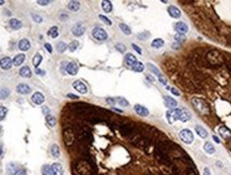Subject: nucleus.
<instances>
[{
  "label": "nucleus",
  "mask_w": 231,
  "mask_h": 175,
  "mask_svg": "<svg viewBox=\"0 0 231 175\" xmlns=\"http://www.w3.org/2000/svg\"><path fill=\"white\" fill-rule=\"evenodd\" d=\"M42 56H41L40 54H35V56L33 57V60H32V62H33V66H34L35 68L39 67V65H41V61H42Z\"/></svg>",
  "instance_id": "e433bc0d"
},
{
  "label": "nucleus",
  "mask_w": 231,
  "mask_h": 175,
  "mask_svg": "<svg viewBox=\"0 0 231 175\" xmlns=\"http://www.w3.org/2000/svg\"><path fill=\"white\" fill-rule=\"evenodd\" d=\"M120 131L123 135H132L135 133V127L132 124H122L120 126Z\"/></svg>",
  "instance_id": "6e6552de"
},
{
  "label": "nucleus",
  "mask_w": 231,
  "mask_h": 175,
  "mask_svg": "<svg viewBox=\"0 0 231 175\" xmlns=\"http://www.w3.org/2000/svg\"><path fill=\"white\" fill-rule=\"evenodd\" d=\"M119 27L120 29L122 30V32L124 33V35H131L132 33V30H131V28L128 27V25H125V24H120L119 25Z\"/></svg>",
  "instance_id": "c9c22d12"
},
{
  "label": "nucleus",
  "mask_w": 231,
  "mask_h": 175,
  "mask_svg": "<svg viewBox=\"0 0 231 175\" xmlns=\"http://www.w3.org/2000/svg\"><path fill=\"white\" fill-rule=\"evenodd\" d=\"M116 102L119 103L121 106H128V102L126 101V99H124V98H118V99L116 100Z\"/></svg>",
  "instance_id": "a18cd8bd"
},
{
  "label": "nucleus",
  "mask_w": 231,
  "mask_h": 175,
  "mask_svg": "<svg viewBox=\"0 0 231 175\" xmlns=\"http://www.w3.org/2000/svg\"><path fill=\"white\" fill-rule=\"evenodd\" d=\"M49 112H51V111H49V108H48V106H43V113H44V115H46V116L49 115Z\"/></svg>",
  "instance_id": "864d4df0"
},
{
  "label": "nucleus",
  "mask_w": 231,
  "mask_h": 175,
  "mask_svg": "<svg viewBox=\"0 0 231 175\" xmlns=\"http://www.w3.org/2000/svg\"><path fill=\"white\" fill-rule=\"evenodd\" d=\"M106 102H107V103H109V104H112V105H114V103H116V100H114V99H112V98H107Z\"/></svg>",
  "instance_id": "4d7b16f0"
},
{
  "label": "nucleus",
  "mask_w": 231,
  "mask_h": 175,
  "mask_svg": "<svg viewBox=\"0 0 231 175\" xmlns=\"http://www.w3.org/2000/svg\"><path fill=\"white\" fill-rule=\"evenodd\" d=\"M170 92H172L173 95H175V96H180V92H178V89L171 88V89H170Z\"/></svg>",
  "instance_id": "13d9d810"
},
{
  "label": "nucleus",
  "mask_w": 231,
  "mask_h": 175,
  "mask_svg": "<svg viewBox=\"0 0 231 175\" xmlns=\"http://www.w3.org/2000/svg\"><path fill=\"white\" fill-rule=\"evenodd\" d=\"M98 18L101 19V21L104 23V24L108 25V26H110V25H112V22H111V21H110V19H109L108 17L104 16V15H98Z\"/></svg>",
  "instance_id": "c03bdc74"
},
{
  "label": "nucleus",
  "mask_w": 231,
  "mask_h": 175,
  "mask_svg": "<svg viewBox=\"0 0 231 175\" xmlns=\"http://www.w3.org/2000/svg\"><path fill=\"white\" fill-rule=\"evenodd\" d=\"M42 175H54L53 170H51V165H43L42 168Z\"/></svg>",
  "instance_id": "7c9ffc66"
},
{
  "label": "nucleus",
  "mask_w": 231,
  "mask_h": 175,
  "mask_svg": "<svg viewBox=\"0 0 231 175\" xmlns=\"http://www.w3.org/2000/svg\"><path fill=\"white\" fill-rule=\"evenodd\" d=\"M32 102L35 103V104L37 105H40L42 104L43 102H44V100H45V98H44V95L41 94V92H35V94H33V96H32Z\"/></svg>",
  "instance_id": "dca6fc26"
},
{
  "label": "nucleus",
  "mask_w": 231,
  "mask_h": 175,
  "mask_svg": "<svg viewBox=\"0 0 231 175\" xmlns=\"http://www.w3.org/2000/svg\"><path fill=\"white\" fill-rule=\"evenodd\" d=\"M14 175H27V173H26L25 170H18V171H17V172H16Z\"/></svg>",
  "instance_id": "5fc2aeb1"
},
{
  "label": "nucleus",
  "mask_w": 231,
  "mask_h": 175,
  "mask_svg": "<svg viewBox=\"0 0 231 175\" xmlns=\"http://www.w3.org/2000/svg\"><path fill=\"white\" fill-rule=\"evenodd\" d=\"M16 90H17V92L21 95H28V94H30V92H31V88H30L27 84H19L18 86L16 87Z\"/></svg>",
  "instance_id": "a211bd4d"
},
{
  "label": "nucleus",
  "mask_w": 231,
  "mask_h": 175,
  "mask_svg": "<svg viewBox=\"0 0 231 175\" xmlns=\"http://www.w3.org/2000/svg\"><path fill=\"white\" fill-rule=\"evenodd\" d=\"M150 35V33L149 32H147V31H144V32H142V33H139L138 35V38L140 39V40H146L148 37Z\"/></svg>",
  "instance_id": "8fccbe9b"
},
{
  "label": "nucleus",
  "mask_w": 231,
  "mask_h": 175,
  "mask_svg": "<svg viewBox=\"0 0 231 175\" xmlns=\"http://www.w3.org/2000/svg\"><path fill=\"white\" fill-rule=\"evenodd\" d=\"M92 35H93V38L96 39L98 41H105V40H107V38H108L107 32L103 29V28H101V27L93 28Z\"/></svg>",
  "instance_id": "39448f33"
},
{
  "label": "nucleus",
  "mask_w": 231,
  "mask_h": 175,
  "mask_svg": "<svg viewBox=\"0 0 231 175\" xmlns=\"http://www.w3.org/2000/svg\"><path fill=\"white\" fill-rule=\"evenodd\" d=\"M78 46H79V42H78V41H72L67 47H69L70 52H75Z\"/></svg>",
  "instance_id": "58836bf2"
},
{
  "label": "nucleus",
  "mask_w": 231,
  "mask_h": 175,
  "mask_svg": "<svg viewBox=\"0 0 231 175\" xmlns=\"http://www.w3.org/2000/svg\"><path fill=\"white\" fill-rule=\"evenodd\" d=\"M180 137H181V140L183 141L185 144H191L193 141H194V134H193V132H191L189 129L181 130Z\"/></svg>",
  "instance_id": "423d86ee"
},
{
  "label": "nucleus",
  "mask_w": 231,
  "mask_h": 175,
  "mask_svg": "<svg viewBox=\"0 0 231 175\" xmlns=\"http://www.w3.org/2000/svg\"><path fill=\"white\" fill-rule=\"evenodd\" d=\"M195 130H196L197 134L199 135L200 137H202V139H205V137H208V132H207V130L203 128V127L196 126V127H195Z\"/></svg>",
  "instance_id": "393cba45"
},
{
  "label": "nucleus",
  "mask_w": 231,
  "mask_h": 175,
  "mask_svg": "<svg viewBox=\"0 0 231 175\" xmlns=\"http://www.w3.org/2000/svg\"><path fill=\"white\" fill-rule=\"evenodd\" d=\"M18 47L21 51H28L30 49V42L27 39H23V40L19 41L18 43Z\"/></svg>",
  "instance_id": "5701e85b"
},
{
  "label": "nucleus",
  "mask_w": 231,
  "mask_h": 175,
  "mask_svg": "<svg viewBox=\"0 0 231 175\" xmlns=\"http://www.w3.org/2000/svg\"><path fill=\"white\" fill-rule=\"evenodd\" d=\"M25 59H26V56H25L24 54L16 55V56L14 57V59H13V65L15 66V67H19V66L25 61Z\"/></svg>",
  "instance_id": "4be33fe9"
},
{
  "label": "nucleus",
  "mask_w": 231,
  "mask_h": 175,
  "mask_svg": "<svg viewBox=\"0 0 231 175\" xmlns=\"http://www.w3.org/2000/svg\"><path fill=\"white\" fill-rule=\"evenodd\" d=\"M116 49H117L118 51L120 52V53H124L125 49H126V47H125V46L123 45V44L118 43V44H116Z\"/></svg>",
  "instance_id": "09e8293b"
},
{
  "label": "nucleus",
  "mask_w": 231,
  "mask_h": 175,
  "mask_svg": "<svg viewBox=\"0 0 231 175\" xmlns=\"http://www.w3.org/2000/svg\"><path fill=\"white\" fill-rule=\"evenodd\" d=\"M207 58H208L209 64H210V65H214V66L221 65L224 60L221 54L217 51H211L210 53L207 55Z\"/></svg>",
  "instance_id": "20e7f679"
},
{
  "label": "nucleus",
  "mask_w": 231,
  "mask_h": 175,
  "mask_svg": "<svg viewBox=\"0 0 231 175\" xmlns=\"http://www.w3.org/2000/svg\"><path fill=\"white\" fill-rule=\"evenodd\" d=\"M148 68H149L150 70H151L152 72H153L154 74H155V75L157 76V78H159V76L162 75V74H161V72H159L158 69H157L156 67H154V66L152 65V64H148Z\"/></svg>",
  "instance_id": "ea45409f"
},
{
  "label": "nucleus",
  "mask_w": 231,
  "mask_h": 175,
  "mask_svg": "<svg viewBox=\"0 0 231 175\" xmlns=\"http://www.w3.org/2000/svg\"><path fill=\"white\" fill-rule=\"evenodd\" d=\"M51 153L53 155V157L55 158H58L59 155H60V149H59V146L57 144H53L51 147Z\"/></svg>",
  "instance_id": "c756f323"
},
{
  "label": "nucleus",
  "mask_w": 231,
  "mask_h": 175,
  "mask_svg": "<svg viewBox=\"0 0 231 175\" xmlns=\"http://www.w3.org/2000/svg\"><path fill=\"white\" fill-rule=\"evenodd\" d=\"M9 24H10V27L12 28V29H14V30L19 29V28H21V26H23V25H21V21H19V19H16V18L10 19Z\"/></svg>",
  "instance_id": "b1692460"
},
{
  "label": "nucleus",
  "mask_w": 231,
  "mask_h": 175,
  "mask_svg": "<svg viewBox=\"0 0 231 175\" xmlns=\"http://www.w3.org/2000/svg\"><path fill=\"white\" fill-rule=\"evenodd\" d=\"M75 171L79 175H92L93 168L92 164L87 160H79L75 164Z\"/></svg>",
  "instance_id": "f03ea898"
},
{
  "label": "nucleus",
  "mask_w": 231,
  "mask_h": 175,
  "mask_svg": "<svg viewBox=\"0 0 231 175\" xmlns=\"http://www.w3.org/2000/svg\"><path fill=\"white\" fill-rule=\"evenodd\" d=\"M67 97L69 98H72V99H79V98L77 97V96H75V95H73V94H67Z\"/></svg>",
  "instance_id": "052dcab7"
},
{
  "label": "nucleus",
  "mask_w": 231,
  "mask_h": 175,
  "mask_svg": "<svg viewBox=\"0 0 231 175\" xmlns=\"http://www.w3.org/2000/svg\"><path fill=\"white\" fill-rule=\"evenodd\" d=\"M7 171L10 175H14L17 171H16V165L14 163H9L7 167Z\"/></svg>",
  "instance_id": "4c0bfd02"
},
{
  "label": "nucleus",
  "mask_w": 231,
  "mask_h": 175,
  "mask_svg": "<svg viewBox=\"0 0 231 175\" xmlns=\"http://www.w3.org/2000/svg\"><path fill=\"white\" fill-rule=\"evenodd\" d=\"M188 175H197V174H196V172H195L194 170H191V172H189V174H188Z\"/></svg>",
  "instance_id": "0e129e2a"
},
{
  "label": "nucleus",
  "mask_w": 231,
  "mask_h": 175,
  "mask_svg": "<svg viewBox=\"0 0 231 175\" xmlns=\"http://www.w3.org/2000/svg\"><path fill=\"white\" fill-rule=\"evenodd\" d=\"M164 40L163 39H159V38H157V39H154L153 41H152V43H151V46L152 47H154V49H161L163 45H164Z\"/></svg>",
  "instance_id": "cd10ccee"
},
{
  "label": "nucleus",
  "mask_w": 231,
  "mask_h": 175,
  "mask_svg": "<svg viewBox=\"0 0 231 175\" xmlns=\"http://www.w3.org/2000/svg\"><path fill=\"white\" fill-rule=\"evenodd\" d=\"M175 41H177V42H179V43H181V42H184L186 38H185V37H184L183 35H179V33H178V35H175Z\"/></svg>",
  "instance_id": "de8ad7c7"
},
{
  "label": "nucleus",
  "mask_w": 231,
  "mask_h": 175,
  "mask_svg": "<svg viewBox=\"0 0 231 175\" xmlns=\"http://www.w3.org/2000/svg\"><path fill=\"white\" fill-rule=\"evenodd\" d=\"M164 100H165V104H166V106L169 109H172V108H175L177 106V101H175L173 98L169 97V96H165L164 97Z\"/></svg>",
  "instance_id": "412c9836"
},
{
  "label": "nucleus",
  "mask_w": 231,
  "mask_h": 175,
  "mask_svg": "<svg viewBox=\"0 0 231 175\" xmlns=\"http://www.w3.org/2000/svg\"><path fill=\"white\" fill-rule=\"evenodd\" d=\"M10 95V90L8 88H2L0 89V98L1 99H5Z\"/></svg>",
  "instance_id": "79ce46f5"
},
{
  "label": "nucleus",
  "mask_w": 231,
  "mask_h": 175,
  "mask_svg": "<svg viewBox=\"0 0 231 175\" xmlns=\"http://www.w3.org/2000/svg\"><path fill=\"white\" fill-rule=\"evenodd\" d=\"M63 139H64V142H65V145L67 146L72 145L75 141V133L73 132V130L70 129V128L65 130L63 133Z\"/></svg>",
  "instance_id": "0eeeda50"
},
{
  "label": "nucleus",
  "mask_w": 231,
  "mask_h": 175,
  "mask_svg": "<svg viewBox=\"0 0 231 175\" xmlns=\"http://www.w3.org/2000/svg\"><path fill=\"white\" fill-rule=\"evenodd\" d=\"M85 31H86V28L81 23H77L76 25H74V26L72 27V33L74 35H76V37H80V35H82L84 33H85Z\"/></svg>",
  "instance_id": "1a4fd4ad"
},
{
  "label": "nucleus",
  "mask_w": 231,
  "mask_h": 175,
  "mask_svg": "<svg viewBox=\"0 0 231 175\" xmlns=\"http://www.w3.org/2000/svg\"><path fill=\"white\" fill-rule=\"evenodd\" d=\"M2 155V145H0V157Z\"/></svg>",
  "instance_id": "69168bd1"
},
{
  "label": "nucleus",
  "mask_w": 231,
  "mask_h": 175,
  "mask_svg": "<svg viewBox=\"0 0 231 175\" xmlns=\"http://www.w3.org/2000/svg\"><path fill=\"white\" fill-rule=\"evenodd\" d=\"M37 74H41V75H44V74H45V71H43V70H37Z\"/></svg>",
  "instance_id": "680f3d73"
},
{
  "label": "nucleus",
  "mask_w": 231,
  "mask_h": 175,
  "mask_svg": "<svg viewBox=\"0 0 231 175\" xmlns=\"http://www.w3.org/2000/svg\"><path fill=\"white\" fill-rule=\"evenodd\" d=\"M213 140L215 141L216 143H221V141H219V139H218L217 137H215V135H213Z\"/></svg>",
  "instance_id": "e2e57ef3"
},
{
  "label": "nucleus",
  "mask_w": 231,
  "mask_h": 175,
  "mask_svg": "<svg viewBox=\"0 0 231 175\" xmlns=\"http://www.w3.org/2000/svg\"><path fill=\"white\" fill-rule=\"evenodd\" d=\"M175 29L179 35H185V33L188 31V27H187V25L183 22L177 23V24L175 25Z\"/></svg>",
  "instance_id": "9d476101"
},
{
  "label": "nucleus",
  "mask_w": 231,
  "mask_h": 175,
  "mask_svg": "<svg viewBox=\"0 0 231 175\" xmlns=\"http://www.w3.org/2000/svg\"><path fill=\"white\" fill-rule=\"evenodd\" d=\"M51 170H53L54 175H63V168L60 163L56 162L51 165Z\"/></svg>",
  "instance_id": "aec40b11"
},
{
  "label": "nucleus",
  "mask_w": 231,
  "mask_h": 175,
  "mask_svg": "<svg viewBox=\"0 0 231 175\" xmlns=\"http://www.w3.org/2000/svg\"><path fill=\"white\" fill-rule=\"evenodd\" d=\"M124 61H125V64H126V65L128 66V67L133 68L134 66H135L136 62H137V59H136V57L134 56L133 54H131V53H128V54L125 55Z\"/></svg>",
  "instance_id": "2eb2a0df"
},
{
  "label": "nucleus",
  "mask_w": 231,
  "mask_h": 175,
  "mask_svg": "<svg viewBox=\"0 0 231 175\" xmlns=\"http://www.w3.org/2000/svg\"><path fill=\"white\" fill-rule=\"evenodd\" d=\"M166 115L169 124H172L175 120L187 121L191 119V113L185 109H171L168 111Z\"/></svg>",
  "instance_id": "f257e3e1"
},
{
  "label": "nucleus",
  "mask_w": 231,
  "mask_h": 175,
  "mask_svg": "<svg viewBox=\"0 0 231 175\" xmlns=\"http://www.w3.org/2000/svg\"><path fill=\"white\" fill-rule=\"evenodd\" d=\"M45 49L47 52H49V53H51L53 52V49H51V45L49 43H45Z\"/></svg>",
  "instance_id": "6e6d98bb"
},
{
  "label": "nucleus",
  "mask_w": 231,
  "mask_h": 175,
  "mask_svg": "<svg viewBox=\"0 0 231 175\" xmlns=\"http://www.w3.org/2000/svg\"><path fill=\"white\" fill-rule=\"evenodd\" d=\"M79 8H80V3L78 1H70L69 4H67V9L73 12L78 11Z\"/></svg>",
  "instance_id": "a878e982"
},
{
  "label": "nucleus",
  "mask_w": 231,
  "mask_h": 175,
  "mask_svg": "<svg viewBox=\"0 0 231 175\" xmlns=\"http://www.w3.org/2000/svg\"><path fill=\"white\" fill-rule=\"evenodd\" d=\"M203 175H211L210 169H209V168H205V170H203Z\"/></svg>",
  "instance_id": "bf43d9fd"
},
{
  "label": "nucleus",
  "mask_w": 231,
  "mask_h": 175,
  "mask_svg": "<svg viewBox=\"0 0 231 175\" xmlns=\"http://www.w3.org/2000/svg\"><path fill=\"white\" fill-rule=\"evenodd\" d=\"M31 17H32L33 19H34V22H35V23H42V21H43L42 17H41L40 15L35 14V13H31Z\"/></svg>",
  "instance_id": "49530a36"
},
{
  "label": "nucleus",
  "mask_w": 231,
  "mask_h": 175,
  "mask_svg": "<svg viewBox=\"0 0 231 175\" xmlns=\"http://www.w3.org/2000/svg\"><path fill=\"white\" fill-rule=\"evenodd\" d=\"M7 113H8V110H7V108L5 106H0V121L3 120L5 117V115H7Z\"/></svg>",
  "instance_id": "37998d69"
},
{
  "label": "nucleus",
  "mask_w": 231,
  "mask_h": 175,
  "mask_svg": "<svg viewBox=\"0 0 231 175\" xmlns=\"http://www.w3.org/2000/svg\"><path fill=\"white\" fill-rule=\"evenodd\" d=\"M12 66H13V61L9 57H3L0 59V68L3 70H9Z\"/></svg>",
  "instance_id": "f8f14e48"
},
{
  "label": "nucleus",
  "mask_w": 231,
  "mask_h": 175,
  "mask_svg": "<svg viewBox=\"0 0 231 175\" xmlns=\"http://www.w3.org/2000/svg\"><path fill=\"white\" fill-rule=\"evenodd\" d=\"M19 74L23 78H30L31 76V70H30L29 67H23L19 70Z\"/></svg>",
  "instance_id": "bb28decb"
},
{
  "label": "nucleus",
  "mask_w": 231,
  "mask_h": 175,
  "mask_svg": "<svg viewBox=\"0 0 231 175\" xmlns=\"http://www.w3.org/2000/svg\"><path fill=\"white\" fill-rule=\"evenodd\" d=\"M102 8H103V10L106 12V13H109V12H111V10H112V4L110 1L105 0V1H102Z\"/></svg>",
  "instance_id": "c85d7f7f"
},
{
  "label": "nucleus",
  "mask_w": 231,
  "mask_h": 175,
  "mask_svg": "<svg viewBox=\"0 0 231 175\" xmlns=\"http://www.w3.org/2000/svg\"><path fill=\"white\" fill-rule=\"evenodd\" d=\"M3 3H4V1H2V0H0V6H1V4H3Z\"/></svg>",
  "instance_id": "338daca9"
},
{
  "label": "nucleus",
  "mask_w": 231,
  "mask_h": 175,
  "mask_svg": "<svg viewBox=\"0 0 231 175\" xmlns=\"http://www.w3.org/2000/svg\"><path fill=\"white\" fill-rule=\"evenodd\" d=\"M132 47H133V49H135V51L137 52L138 54H141V53H142V52H141V49H140V47H139L138 45H136V44L133 43V44H132Z\"/></svg>",
  "instance_id": "603ef678"
},
{
  "label": "nucleus",
  "mask_w": 231,
  "mask_h": 175,
  "mask_svg": "<svg viewBox=\"0 0 231 175\" xmlns=\"http://www.w3.org/2000/svg\"><path fill=\"white\" fill-rule=\"evenodd\" d=\"M203 148H205V153H208V154H214V151H215V148H214V146L211 144V143H209V142H207L203 145Z\"/></svg>",
  "instance_id": "2f4dec72"
},
{
  "label": "nucleus",
  "mask_w": 231,
  "mask_h": 175,
  "mask_svg": "<svg viewBox=\"0 0 231 175\" xmlns=\"http://www.w3.org/2000/svg\"><path fill=\"white\" fill-rule=\"evenodd\" d=\"M78 69L79 68H78V65H77L76 62H70L67 66V71L71 75H76L77 72H78Z\"/></svg>",
  "instance_id": "4468645a"
},
{
  "label": "nucleus",
  "mask_w": 231,
  "mask_h": 175,
  "mask_svg": "<svg viewBox=\"0 0 231 175\" xmlns=\"http://www.w3.org/2000/svg\"><path fill=\"white\" fill-rule=\"evenodd\" d=\"M58 27H56V26H53V27L49 29V31H48V35H51V38H57L59 35V31H58Z\"/></svg>",
  "instance_id": "72a5a7b5"
},
{
  "label": "nucleus",
  "mask_w": 231,
  "mask_h": 175,
  "mask_svg": "<svg viewBox=\"0 0 231 175\" xmlns=\"http://www.w3.org/2000/svg\"><path fill=\"white\" fill-rule=\"evenodd\" d=\"M46 123H47L48 126H51V127H55L56 126V118L54 117L53 115H47L46 116Z\"/></svg>",
  "instance_id": "473e14b6"
},
{
  "label": "nucleus",
  "mask_w": 231,
  "mask_h": 175,
  "mask_svg": "<svg viewBox=\"0 0 231 175\" xmlns=\"http://www.w3.org/2000/svg\"><path fill=\"white\" fill-rule=\"evenodd\" d=\"M193 105H194V108L196 109L200 114L202 115H207V114L210 113V110H209V105L207 104L205 100L202 99H198V98H195L193 99Z\"/></svg>",
  "instance_id": "7ed1b4c3"
},
{
  "label": "nucleus",
  "mask_w": 231,
  "mask_h": 175,
  "mask_svg": "<svg viewBox=\"0 0 231 175\" xmlns=\"http://www.w3.org/2000/svg\"><path fill=\"white\" fill-rule=\"evenodd\" d=\"M67 49V45L64 43V42H59V43L57 44V51H58L59 53H63Z\"/></svg>",
  "instance_id": "a19ab883"
},
{
  "label": "nucleus",
  "mask_w": 231,
  "mask_h": 175,
  "mask_svg": "<svg viewBox=\"0 0 231 175\" xmlns=\"http://www.w3.org/2000/svg\"><path fill=\"white\" fill-rule=\"evenodd\" d=\"M1 130L2 129H1V126H0V134H1Z\"/></svg>",
  "instance_id": "774afa93"
},
{
  "label": "nucleus",
  "mask_w": 231,
  "mask_h": 175,
  "mask_svg": "<svg viewBox=\"0 0 231 175\" xmlns=\"http://www.w3.org/2000/svg\"><path fill=\"white\" fill-rule=\"evenodd\" d=\"M132 69H133L134 71H136V72H142V71H144V64H142V62L137 61L135 64V66H134Z\"/></svg>",
  "instance_id": "f704fd0d"
},
{
  "label": "nucleus",
  "mask_w": 231,
  "mask_h": 175,
  "mask_svg": "<svg viewBox=\"0 0 231 175\" xmlns=\"http://www.w3.org/2000/svg\"><path fill=\"white\" fill-rule=\"evenodd\" d=\"M167 11H168V13H169V15L172 17V18H179V17L181 16V11L175 6H170L169 8H168Z\"/></svg>",
  "instance_id": "f3484780"
},
{
  "label": "nucleus",
  "mask_w": 231,
  "mask_h": 175,
  "mask_svg": "<svg viewBox=\"0 0 231 175\" xmlns=\"http://www.w3.org/2000/svg\"><path fill=\"white\" fill-rule=\"evenodd\" d=\"M37 3H39L40 6H47V4H49V1H48V0H39Z\"/></svg>",
  "instance_id": "3c124183"
},
{
  "label": "nucleus",
  "mask_w": 231,
  "mask_h": 175,
  "mask_svg": "<svg viewBox=\"0 0 231 175\" xmlns=\"http://www.w3.org/2000/svg\"><path fill=\"white\" fill-rule=\"evenodd\" d=\"M218 132H219V134L223 139L225 140H228L229 137H231V131L227 128L226 126H221L219 129H218Z\"/></svg>",
  "instance_id": "6ab92c4d"
},
{
  "label": "nucleus",
  "mask_w": 231,
  "mask_h": 175,
  "mask_svg": "<svg viewBox=\"0 0 231 175\" xmlns=\"http://www.w3.org/2000/svg\"><path fill=\"white\" fill-rule=\"evenodd\" d=\"M73 87L75 88V90H77L80 94H87L88 92V88L85 84L82 83L81 81H75L73 83Z\"/></svg>",
  "instance_id": "9b49d317"
},
{
  "label": "nucleus",
  "mask_w": 231,
  "mask_h": 175,
  "mask_svg": "<svg viewBox=\"0 0 231 175\" xmlns=\"http://www.w3.org/2000/svg\"><path fill=\"white\" fill-rule=\"evenodd\" d=\"M134 110H135V112L138 114V115L142 116V117H146V116L149 115V110H148L146 106H144V105L136 104L135 106H134Z\"/></svg>",
  "instance_id": "ddd939ff"
}]
</instances>
